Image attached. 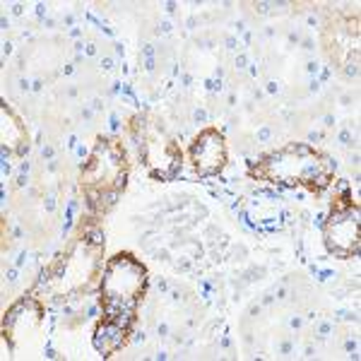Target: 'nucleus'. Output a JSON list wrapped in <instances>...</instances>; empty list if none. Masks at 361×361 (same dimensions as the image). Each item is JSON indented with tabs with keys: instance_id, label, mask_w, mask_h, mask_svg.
Returning <instances> with one entry per match:
<instances>
[{
	"instance_id": "1",
	"label": "nucleus",
	"mask_w": 361,
	"mask_h": 361,
	"mask_svg": "<svg viewBox=\"0 0 361 361\" xmlns=\"http://www.w3.org/2000/svg\"><path fill=\"white\" fill-rule=\"evenodd\" d=\"M253 173L270 180L289 185H311V188H323L330 183L333 169L330 161L313 152L306 145H292V147L275 152L267 157L260 169H253Z\"/></svg>"
},
{
	"instance_id": "2",
	"label": "nucleus",
	"mask_w": 361,
	"mask_h": 361,
	"mask_svg": "<svg viewBox=\"0 0 361 361\" xmlns=\"http://www.w3.org/2000/svg\"><path fill=\"white\" fill-rule=\"evenodd\" d=\"M145 287V267L135 263L130 255H116L104 272V301L109 318L123 323L118 316H128L137 304V296Z\"/></svg>"
},
{
	"instance_id": "3",
	"label": "nucleus",
	"mask_w": 361,
	"mask_h": 361,
	"mask_svg": "<svg viewBox=\"0 0 361 361\" xmlns=\"http://www.w3.org/2000/svg\"><path fill=\"white\" fill-rule=\"evenodd\" d=\"M325 243L328 250L342 258L357 255L359 250V212L354 207H340L333 212L325 226Z\"/></svg>"
},
{
	"instance_id": "4",
	"label": "nucleus",
	"mask_w": 361,
	"mask_h": 361,
	"mask_svg": "<svg viewBox=\"0 0 361 361\" xmlns=\"http://www.w3.org/2000/svg\"><path fill=\"white\" fill-rule=\"evenodd\" d=\"M190 161L200 176H214L222 171V166L226 164V147L222 135L212 128L202 130L190 147Z\"/></svg>"
}]
</instances>
